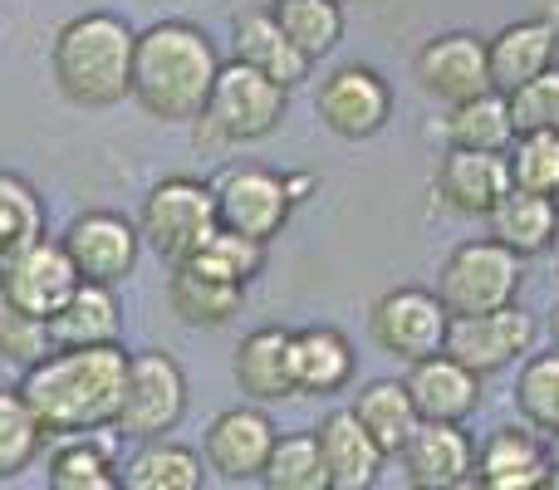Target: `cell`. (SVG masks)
Returning a JSON list of instances; mask_svg holds the SVG:
<instances>
[{"instance_id": "obj_1", "label": "cell", "mask_w": 559, "mask_h": 490, "mask_svg": "<svg viewBox=\"0 0 559 490\" xmlns=\"http://www.w3.org/2000/svg\"><path fill=\"white\" fill-rule=\"evenodd\" d=\"M123 378H128L123 344L49 348L39 363L25 368L20 397L35 413L39 432L49 442H59V437H84L114 427L118 407H123Z\"/></svg>"}, {"instance_id": "obj_2", "label": "cell", "mask_w": 559, "mask_h": 490, "mask_svg": "<svg viewBox=\"0 0 559 490\" xmlns=\"http://www.w3.org/2000/svg\"><path fill=\"white\" fill-rule=\"evenodd\" d=\"M222 74L212 35L192 20H157L138 35L133 104L157 123H197Z\"/></svg>"}, {"instance_id": "obj_3", "label": "cell", "mask_w": 559, "mask_h": 490, "mask_svg": "<svg viewBox=\"0 0 559 490\" xmlns=\"http://www.w3.org/2000/svg\"><path fill=\"white\" fill-rule=\"evenodd\" d=\"M133 55L138 29L123 15L108 10H84L64 20L49 45V69L69 104L79 108H114L133 98Z\"/></svg>"}, {"instance_id": "obj_4", "label": "cell", "mask_w": 559, "mask_h": 490, "mask_svg": "<svg viewBox=\"0 0 559 490\" xmlns=\"http://www.w3.org/2000/svg\"><path fill=\"white\" fill-rule=\"evenodd\" d=\"M285 108H289V88H280L261 69L231 59V64H222L212 98H206L202 118H197V147L226 153L236 143H261L285 123Z\"/></svg>"}, {"instance_id": "obj_5", "label": "cell", "mask_w": 559, "mask_h": 490, "mask_svg": "<svg viewBox=\"0 0 559 490\" xmlns=\"http://www.w3.org/2000/svg\"><path fill=\"white\" fill-rule=\"evenodd\" d=\"M216 226H222L216 192L212 182H197V177H163L138 212V236L167 265H187Z\"/></svg>"}, {"instance_id": "obj_6", "label": "cell", "mask_w": 559, "mask_h": 490, "mask_svg": "<svg viewBox=\"0 0 559 490\" xmlns=\"http://www.w3.org/2000/svg\"><path fill=\"white\" fill-rule=\"evenodd\" d=\"M521 255L506 250L491 236L462 241L447 255L442 275H437V299L447 304L452 319H472V314H491V309L521 304Z\"/></svg>"}, {"instance_id": "obj_7", "label": "cell", "mask_w": 559, "mask_h": 490, "mask_svg": "<svg viewBox=\"0 0 559 490\" xmlns=\"http://www.w3.org/2000/svg\"><path fill=\"white\" fill-rule=\"evenodd\" d=\"M187 413V373L177 368L173 354L163 348H143L128 354L123 378V407H118L114 432L128 442H157L167 437Z\"/></svg>"}, {"instance_id": "obj_8", "label": "cell", "mask_w": 559, "mask_h": 490, "mask_svg": "<svg viewBox=\"0 0 559 490\" xmlns=\"http://www.w3.org/2000/svg\"><path fill=\"white\" fill-rule=\"evenodd\" d=\"M447 328H452V314L437 299V289L423 285H397L378 295L368 309V334H373L378 354L397 358V363H423L432 354H447Z\"/></svg>"}, {"instance_id": "obj_9", "label": "cell", "mask_w": 559, "mask_h": 490, "mask_svg": "<svg viewBox=\"0 0 559 490\" xmlns=\"http://www.w3.org/2000/svg\"><path fill=\"white\" fill-rule=\"evenodd\" d=\"M314 113L344 143H368L393 118V88L373 64H338L319 79Z\"/></svg>"}, {"instance_id": "obj_10", "label": "cell", "mask_w": 559, "mask_h": 490, "mask_svg": "<svg viewBox=\"0 0 559 490\" xmlns=\"http://www.w3.org/2000/svg\"><path fill=\"white\" fill-rule=\"evenodd\" d=\"M212 192H216V216H222L226 231H241L265 246L285 231L289 212H295L285 172H271V167H255V163L226 167L212 182Z\"/></svg>"}, {"instance_id": "obj_11", "label": "cell", "mask_w": 559, "mask_h": 490, "mask_svg": "<svg viewBox=\"0 0 559 490\" xmlns=\"http://www.w3.org/2000/svg\"><path fill=\"white\" fill-rule=\"evenodd\" d=\"M413 79L427 98L442 108H456L466 98L491 88V59H486V39L472 29H442L413 55Z\"/></svg>"}, {"instance_id": "obj_12", "label": "cell", "mask_w": 559, "mask_h": 490, "mask_svg": "<svg viewBox=\"0 0 559 490\" xmlns=\"http://www.w3.org/2000/svg\"><path fill=\"white\" fill-rule=\"evenodd\" d=\"M535 334H540V324H535L531 309L506 304V309H491V314L452 319V328H447V354L472 368L476 378H491V373H501V368H511L515 358H531Z\"/></svg>"}, {"instance_id": "obj_13", "label": "cell", "mask_w": 559, "mask_h": 490, "mask_svg": "<svg viewBox=\"0 0 559 490\" xmlns=\"http://www.w3.org/2000/svg\"><path fill=\"white\" fill-rule=\"evenodd\" d=\"M59 246L74 260L79 279H88V285H123L138 270V255H143L138 222H128L118 212H79L64 226Z\"/></svg>"}, {"instance_id": "obj_14", "label": "cell", "mask_w": 559, "mask_h": 490, "mask_svg": "<svg viewBox=\"0 0 559 490\" xmlns=\"http://www.w3.org/2000/svg\"><path fill=\"white\" fill-rule=\"evenodd\" d=\"M74 289H79L74 260L64 255L59 241H49V236H39L35 246L0 260V295H5L10 304H20L25 314L45 319V324L69 304Z\"/></svg>"}, {"instance_id": "obj_15", "label": "cell", "mask_w": 559, "mask_h": 490, "mask_svg": "<svg viewBox=\"0 0 559 490\" xmlns=\"http://www.w3.org/2000/svg\"><path fill=\"white\" fill-rule=\"evenodd\" d=\"M275 442H280V432L261 407H226L206 427V442H202L206 471H216L222 481H261Z\"/></svg>"}, {"instance_id": "obj_16", "label": "cell", "mask_w": 559, "mask_h": 490, "mask_svg": "<svg viewBox=\"0 0 559 490\" xmlns=\"http://www.w3.org/2000/svg\"><path fill=\"white\" fill-rule=\"evenodd\" d=\"M486 59H491V88L511 98L521 84L559 64V15H525L511 20L486 39Z\"/></svg>"}, {"instance_id": "obj_17", "label": "cell", "mask_w": 559, "mask_h": 490, "mask_svg": "<svg viewBox=\"0 0 559 490\" xmlns=\"http://www.w3.org/2000/svg\"><path fill=\"white\" fill-rule=\"evenodd\" d=\"M437 196L456 216H491L511 192V163L506 153H476V147H447L437 163Z\"/></svg>"}, {"instance_id": "obj_18", "label": "cell", "mask_w": 559, "mask_h": 490, "mask_svg": "<svg viewBox=\"0 0 559 490\" xmlns=\"http://www.w3.org/2000/svg\"><path fill=\"white\" fill-rule=\"evenodd\" d=\"M403 471L413 490H456L476 476V446L456 422H423L403 446Z\"/></svg>"}, {"instance_id": "obj_19", "label": "cell", "mask_w": 559, "mask_h": 490, "mask_svg": "<svg viewBox=\"0 0 559 490\" xmlns=\"http://www.w3.org/2000/svg\"><path fill=\"white\" fill-rule=\"evenodd\" d=\"M403 383H407V397H413L423 422L462 427L466 417L481 407V378L466 363H456L452 354H432V358H423V363H407Z\"/></svg>"}, {"instance_id": "obj_20", "label": "cell", "mask_w": 559, "mask_h": 490, "mask_svg": "<svg viewBox=\"0 0 559 490\" xmlns=\"http://www.w3.org/2000/svg\"><path fill=\"white\" fill-rule=\"evenodd\" d=\"M289 383L295 397H329L354 383V344L334 324L289 328Z\"/></svg>"}, {"instance_id": "obj_21", "label": "cell", "mask_w": 559, "mask_h": 490, "mask_svg": "<svg viewBox=\"0 0 559 490\" xmlns=\"http://www.w3.org/2000/svg\"><path fill=\"white\" fill-rule=\"evenodd\" d=\"M231 49L241 64L261 69L265 79H275L280 88H295L309 79V59L289 45V35L280 29V20L271 10H255V5H236L231 15Z\"/></svg>"}, {"instance_id": "obj_22", "label": "cell", "mask_w": 559, "mask_h": 490, "mask_svg": "<svg viewBox=\"0 0 559 490\" xmlns=\"http://www.w3.org/2000/svg\"><path fill=\"white\" fill-rule=\"evenodd\" d=\"M314 442H319V456H324L334 490H373L378 486V471H383L388 456L378 452V442L358 427L354 413H329L324 422L314 427Z\"/></svg>"}, {"instance_id": "obj_23", "label": "cell", "mask_w": 559, "mask_h": 490, "mask_svg": "<svg viewBox=\"0 0 559 490\" xmlns=\"http://www.w3.org/2000/svg\"><path fill=\"white\" fill-rule=\"evenodd\" d=\"M545 471H550V452L535 427H496L476 446V476L496 490H535Z\"/></svg>"}, {"instance_id": "obj_24", "label": "cell", "mask_w": 559, "mask_h": 490, "mask_svg": "<svg viewBox=\"0 0 559 490\" xmlns=\"http://www.w3.org/2000/svg\"><path fill=\"white\" fill-rule=\"evenodd\" d=\"M114 442L118 432H84V437H59L49 452V471L45 490H123L114 462Z\"/></svg>"}, {"instance_id": "obj_25", "label": "cell", "mask_w": 559, "mask_h": 490, "mask_svg": "<svg viewBox=\"0 0 559 490\" xmlns=\"http://www.w3.org/2000/svg\"><path fill=\"white\" fill-rule=\"evenodd\" d=\"M118 338H123V309H118L114 285L79 279L69 304L49 319V344L55 348H98V344H118Z\"/></svg>"}, {"instance_id": "obj_26", "label": "cell", "mask_w": 559, "mask_h": 490, "mask_svg": "<svg viewBox=\"0 0 559 490\" xmlns=\"http://www.w3.org/2000/svg\"><path fill=\"white\" fill-rule=\"evenodd\" d=\"M236 387H241L251 403H280V397H295V383H289V328L265 324L251 328L236 348Z\"/></svg>"}, {"instance_id": "obj_27", "label": "cell", "mask_w": 559, "mask_h": 490, "mask_svg": "<svg viewBox=\"0 0 559 490\" xmlns=\"http://www.w3.org/2000/svg\"><path fill=\"white\" fill-rule=\"evenodd\" d=\"M348 413L358 417V427L373 437L383 456H403V446L413 442V432L423 427L403 378H373V383H364Z\"/></svg>"}, {"instance_id": "obj_28", "label": "cell", "mask_w": 559, "mask_h": 490, "mask_svg": "<svg viewBox=\"0 0 559 490\" xmlns=\"http://www.w3.org/2000/svg\"><path fill=\"white\" fill-rule=\"evenodd\" d=\"M246 289L226 285V279L197 275L192 265H173L167 270V309L182 319L187 328H222L241 314Z\"/></svg>"}, {"instance_id": "obj_29", "label": "cell", "mask_w": 559, "mask_h": 490, "mask_svg": "<svg viewBox=\"0 0 559 490\" xmlns=\"http://www.w3.org/2000/svg\"><path fill=\"white\" fill-rule=\"evenodd\" d=\"M555 216H559V206L550 202V196H535V192L511 187L486 222H491V241H501L521 260H531V255H545V250H550Z\"/></svg>"}, {"instance_id": "obj_30", "label": "cell", "mask_w": 559, "mask_h": 490, "mask_svg": "<svg viewBox=\"0 0 559 490\" xmlns=\"http://www.w3.org/2000/svg\"><path fill=\"white\" fill-rule=\"evenodd\" d=\"M123 490H202V456L182 442H138V452L118 466Z\"/></svg>"}, {"instance_id": "obj_31", "label": "cell", "mask_w": 559, "mask_h": 490, "mask_svg": "<svg viewBox=\"0 0 559 490\" xmlns=\"http://www.w3.org/2000/svg\"><path fill=\"white\" fill-rule=\"evenodd\" d=\"M447 147H476V153H506L515 143V123H511V98L486 88V94L466 98V104L447 108L442 118Z\"/></svg>"}, {"instance_id": "obj_32", "label": "cell", "mask_w": 559, "mask_h": 490, "mask_svg": "<svg viewBox=\"0 0 559 490\" xmlns=\"http://www.w3.org/2000/svg\"><path fill=\"white\" fill-rule=\"evenodd\" d=\"M271 15L280 20L289 45H295L309 64L334 55V45L344 39V5H338V0H275Z\"/></svg>"}, {"instance_id": "obj_33", "label": "cell", "mask_w": 559, "mask_h": 490, "mask_svg": "<svg viewBox=\"0 0 559 490\" xmlns=\"http://www.w3.org/2000/svg\"><path fill=\"white\" fill-rule=\"evenodd\" d=\"M515 407H521L525 427L540 437H559V348L550 354H531L515 373Z\"/></svg>"}, {"instance_id": "obj_34", "label": "cell", "mask_w": 559, "mask_h": 490, "mask_svg": "<svg viewBox=\"0 0 559 490\" xmlns=\"http://www.w3.org/2000/svg\"><path fill=\"white\" fill-rule=\"evenodd\" d=\"M187 265L197 270V275H212V279H226V285H251L255 275L265 270V241H251V236L241 231H226V226H216L212 236L202 241Z\"/></svg>"}, {"instance_id": "obj_35", "label": "cell", "mask_w": 559, "mask_h": 490, "mask_svg": "<svg viewBox=\"0 0 559 490\" xmlns=\"http://www.w3.org/2000/svg\"><path fill=\"white\" fill-rule=\"evenodd\" d=\"M261 486L265 490H334L324 456H319L314 432L280 437L271 462H265V471H261Z\"/></svg>"}, {"instance_id": "obj_36", "label": "cell", "mask_w": 559, "mask_h": 490, "mask_svg": "<svg viewBox=\"0 0 559 490\" xmlns=\"http://www.w3.org/2000/svg\"><path fill=\"white\" fill-rule=\"evenodd\" d=\"M45 236V196L20 172H0V260Z\"/></svg>"}, {"instance_id": "obj_37", "label": "cell", "mask_w": 559, "mask_h": 490, "mask_svg": "<svg viewBox=\"0 0 559 490\" xmlns=\"http://www.w3.org/2000/svg\"><path fill=\"white\" fill-rule=\"evenodd\" d=\"M39 446H45V432L25 407L20 387H0V481H15L20 471H29Z\"/></svg>"}, {"instance_id": "obj_38", "label": "cell", "mask_w": 559, "mask_h": 490, "mask_svg": "<svg viewBox=\"0 0 559 490\" xmlns=\"http://www.w3.org/2000/svg\"><path fill=\"white\" fill-rule=\"evenodd\" d=\"M511 163V182L521 192L535 196H559V133H515V143L506 147Z\"/></svg>"}, {"instance_id": "obj_39", "label": "cell", "mask_w": 559, "mask_h": 490, "mask_svg": "<svg viewBox=\"0 0 559 490\" xmlns=\"http://www.w3.org/2000/svg\"><path fill=\"white\" fill-rule=\"evenodd\" d=\"M511 123L515 133H559V64L535 74L511 94Z\"/></svg>"}, {"instance_id": "obj_40", "label": "cell", "mask_w": 559, "mask_h": 490, "mask_svg": "<svg viewBox=\"0 0 559 490\" xmlns=\"http://www.w3.org/2000/svg\"><path fill=\"white\" fill-rule=\"evenodd\" d=\"M49 324L35 314H25L20 304H10L5 295H0V358L15 368H29L39 363V358L49 354Z\"/></svg>"}, {"instance_id": "obj_41", "label": "cell", "mask_w": 559, "mask_h": 490, "mask_svg": "<svg viewBox=\"0 0 559 490\" xmlns=\"http://www.w3.org/2000/svg\"><path fill=\"white\" fill-rule=\"evenodd\" d=\"M285 182H289V196H295V206H299V202H309V192L319 187V177L314 172H289Z\"/></svg>"}, {"instance_id": "obj_42", "label": "cell", "mask_w": 559, "mask_h": 490, "mask_svg": "<svg viewBox=\"0 0 559 490\" xmlns=\"http://www.w3.org/2000/svg\"><path fill=\"white\" fill-rule=\"evenodd\" d=\"M535 490H559V462H550V471L535 481Z\"/></svg>"}, {"instance_id": "obj_43", "label": "cell", "mask_w": 559, "mask_h": 490, "mask_svg": "<svg viewBox=\"0 0 559 490\" xmlns=\"http://www.w3.org/2000/svg\"><path fill=\"white\" fill-rule=\"evenodd\" d=\"M456 490H496V486H486L481 476H472V481H466V486H456Z\"/></svg>"}, {"instance_id": "obj_44", "label": "cell", "mask_w": 559, "mask_h": 490, "mask_svg": "<svg viewBox=\"0 0 559 490\" xmlns=\"http://www.w3.org/2000/svg\"><path fill=\"white\" fill-rule=\"evenodd\" d=\"M550 334H555V348H559V299H555V314H550Z\"/></svg>"}, {"instance_id": "obj_45", "label": "cell", "mask_w": 559, "mask_h": 490, "mask_svg": "<svg viewBox=\"0 0 559 490\" xmlns=\"http://www.w3.org/2000/svg\"><path fill=\"white\" fill-rule=\"evenodd\" d=\"M241 5H255V10H271L275 0H241ZM338 5H344V0H338Z\"/></svg>"}, {"instance_id": "obj_46", "label": "cell", "mask_w": 559, "mask_h": 490, "mask_svg": "<svg viewBox=\"0 0 559 490\" xmlns=\"http://www.w3.org/2000/svg\"><path fill=\"white\" fill-rule=\"evenodd\" d=\"M550 250H555V260H559V216H555V236H550Z\"/></svg>"}, {"instance_id": "obj_47", "label": "cell", "mask_w": 559, "mask_h": 490, "mask_svg": "<svg viewBox=\"0 0 559 490\" xmlns=\"http://www.w3.org/2000/svg\"><path fill=\"white\" fill-rule=\"evenodd\" d=\"M555 206H559V196H555Z\"/></svg>"}]
</instances>
